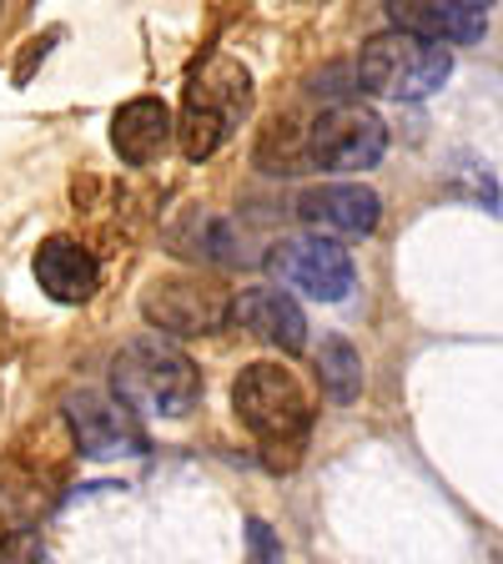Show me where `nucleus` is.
I'll use <instances>...</instances> for the list:
<instances>
[{"label": "nucleus", "mask_w": 503, "mask_h": 564, "mask_svg": "<svg viewBox=\"0 0 503 564\" xmlns=\"http://www.w3.org/2000/svg\"><path fill=\"white\" fill-rule=\"evenodd\" d=\"M111 393L131 413H162V419H187L201 399V373L182 348L162 338H131L111 358Z\"/></svg>", "instance_id": "nucleus-1"}, {"label": "nucleus", "mask_w": 503, "mask_h": 564, "mask_svg": "<svg viewBox=\"0 0 503 564\" xmlns=\"http://www.w3.org/2000/svg\"><path fill=\"white\" fill-rule=\"evenodd\" d=\"M448 70H453L448 46L387 25V31L368 35L363 56H358V86L373 96H387V101H423L448 82Z\"/></svg>", "instance_id": "nucleus-2"}, {"label": "nucleus", "mask_w": 503, "mask_h": 564, "mask_svg": "<svg viewBox=\"0 0 503 564\" xmlns=\"http://www.w3.org/2000/svg\"><path fill=\"white\" fill-rule=\"evenodd\" d=\"M232 409L267 448H297L313 419L303 383L282 364H247L232 383Z\"/></svg>", "instance_id": "nucleus-3"}, {"label": "nucleus", "mask_w": 503, "mask_h": 564, "mask_svg": "<svg viewBox=\"0 0 503 564\" xmlns=\"http://www.w3.org/2000/svg\"><path fill=\"white\" fill-rule=\"evenodd\" d=\"M232 313L237 297L217 278H201V272H166V278L146 282V293H141V317L156 333H172V338L222 333L232 323Z\"/></svg>", "instance_id": "nucleus-4"}, {"label": "nucleus", "mask_w": 503, "mask_h": 564, "mask_svg": "<svg viewBox=\"0 0 503 564\" xmlns=\"http://www.w3.org/2000/svg\"><path fill=\"white\" fill-rule=\"evenodd\" d=\"M387 152V127L378 111L358 101H338L307 127V156L322 172H363Z\"/></svg>", "instance_id": "nucleus-5"}, {"label": "nucleus", "mask_w": 503, "mask_h": 564, "mask_svg": "<svg viewBox=\"0 0 503 564\" xmlns=\"http://www.w3.org/2000/svg\"><path fill=\"white\" fill-rule=\"evenodd\" d=\"M267 268L282 278V288H297V293L317 297V303H342L352 293V258L342 252L332 237H282L267 252Z\"/></svg>", "instance_id": "nucleus-6"}, {"label": "nucleus", "mask_w": 503, "mask_h": 564, "mask_svg": "<svg viewBox=\"0 0 503 564\" xmlns=\"http://www.w3.org/2000/svg\"><path fill=\"white\" fill-rule=\"evenodd\" d=\"M66 423L86 458H121L146 448V429H141L136 413L117 393H96V388L66 393Z\"/></svg>", "instance_id": "nucleus-7"}, {"label": "nucleus", "mask_w": 503, "mask_h": 564, "mask_svg": "<svg viewBox=\"0 0 503 564\" xmlns=\"http://www.w3.org/2000/svg\"><path fill=\"white\" fill-rule=\"evenodd\" d=\"M297 217L307 227H317V237L322 232L368 237L378 227V217H383V202L363 182H322V187H307L297 197Z\"/></svg>", "instance_id": "nucleus-8"}, {"label": "nucleus", "mask_w": 503, "mask_h": 564, "mask_svg": "<svg viewBox=\"0 0 503 564\" xmlns=\"http://www.w3.org/2000/svg\"><path fill=\"white\" fill-rule=\"evenodd\" d=\"M232 317L252 333V338L272 343V348H282V352H303L307 348V313L297 307V297L287 293V288H272V282L242 288Z\"/></svg>", "instance_id": "nucleus-9"}, {"label": "nucleus", "mask_w": 503, "mask_h": 564, "mask_svg": "<svg viewBox=\"0 0 503 564\" xmlns=\"http://www.w3.org/2000/svg\"><path fill=\"white\" fill-rule=\"evenodd\" d=\"M172 137H176V117L162 96H131L111 117V152L127 166H152L172 147Z\"/></svg>", "instance_id": "nucleus-10"}, {"label": "nucleus", "mask_w": 503, "mask_h": 564, "mask_svg": "<svg viewBox=\"0 0 503 564\" xmlns=\"http://www.w3.org/2000/svg\"><path fill=\"white\" fill-rule=\"evenodd\" d=\"M387 21L398 31L423 35V41H438V46H473L489 31V11L473 0H448V6H438V0H408L403 6L398 0V6H387Z\"/></svg>", "instance_id": "nucleus-11"}, {"label": "nucleus", "mask_w": 503, "mask_h": 564, "mask_svg": "<svg viewBox=\"0 0 503 564\" xmlns=\"http://www.w3.org/2000/svg\"><path fill=\"white\" fill-rule=\"evenodd\" d=\"M31 272L51 303H86V297L96 293V282H101L96 258L76 237H46V242L35 247Z\"/></svg>", "instance_id": "nucleus-12"}, {"label": "nucleus", "mask_w": 503, "mask_h": 564, "mask_svg": "<svg viewBox=\"0 0 503 564\" xmlns=\"http://www.w3.org/2000/svg\"><path fill=\"white\" fill-rule=\"evenodd\" d=\"M187 106H201V111H211V117H222L227 127H237V121L252 111V76H247L237 61L211 56L207 66L192 76Z\"/></svg>", "instance_id": "nucleus-13"}, {"label": "nucleus", "mask_w": 503, "mask_h": 564, "mask_svg": "<svg viewBox=\"0 0 503 564\" xmlns=\"http://www.w3.org/2000/svg\"><path fill=\"white\" fill-rule=\"evenodd\" d=\"M317 378H322V393L332 403H352L363 393V358L348 338H322L317 348Z\"/></svg>", "instance_id": "nucleus-14"}, {"label": "nucleus", "mask_w": 503, "mask_h": 564, "mask_svg": "<svg viewBox=\"0 0 503 564\" xmlns=\"http://www.w3.org/2000/svg\"><path fill=\"white\" fill-rule=\"evenodd\" d=\"M258 166H267V172H307V166H313V156H307V131L287 117H272L258 141Z\"/></svg>", "instance_id": "nucleus-15"}, {"label": "nucleus", "mask_w": 503, "mask_h": 564, "mask_svg": "<svg viewBox=\"0 0 503 564\" xmlns=\"http://www.w3.org/2000/svg\"><path fill=\"white\" fill-rule=\"evenodd\" d=\"M227 137H232V127H227L222 117H211L201 106H182V117H176V147H182L187 162H207Z\"/></svg>", "instance_id": "nucleus-16"}, {"label": "nucleus", "mask_w": 503, "mask_h": 564, "mask_svg": "<svg viewBox=\"0 0 503 564\" xmlns=\"http://www.w3.org/2000/svg\"><path fill=\"white\" fill-rule=\"evenodd\" d=\"M247 564H282V540L267 519H247Z\"/></svg>", "instance_id": "nucleus-17"}, {"label": "nucleus", "mask_w": 503, "mask_h": 564, "mask_svg": "<svg viewBox=\"0 0 503 564\" xmlns=\"http://www.w3.org/2000/svg\"><path fill=\"white\" fill-rule=\"evenodd\" d=\"M0 564H46V550H41V540L31 529H11L0 540Z\"/></svg>", "instance_id": "nucleus-18"}]
</instances>
